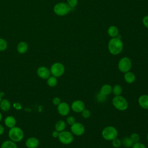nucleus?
Here are the masks:
<instances>
[{
    "label": "nucleus",
    "instance_id": "f257e3e1",
    "mask_svg": "<svg viewBox=\"0 0 148 148\" xmlns=\"http://www.w3.org/2000/svg\"><path fill=\"white\" fill-rule=\"evenodd\" d=\"M123 49V43L119 38H112L109 42L108 49L113 55L120 54Z\"/></svg>",
    "mask_w": 148,
    "mask_h": 148
},
{
    "label": "nucleus",
    "instance_id": "f03ea898",
    "mask_svg": "<svg viewBox=\"0 0 148 148\" xmlns=\"http://www.w3.org/2000/svg\"><path fill=\"white\" fill-rule=\"evenodd\" d=\"M24 136L23 130L17 126L9 128L8 131V137L10 140L17 143L21 142Z\"/></svg>",
    "mask_w": 148,
    "mask_h": 148
},
{
    "label": "nucleus",
    "instance_id": "7ed1b4c3",
    "mask_svg": "<svg viewBox=\"0 0 148 148\" xmlns=\"http://www.w3.org/2000/svg\"><path fill=\"white\" fill-rule=\"evenodd\" d=\"M72 8L68 3L60 2L56 4L53 8L54 12L58 16H64L66 15L71 10Z\"/></svg>",
    "mask_w": 148,
    "mask_h": 148
},
{
    "label": "nucleus",
    "instance_id": "20e7f679",
    "mask_svg": "<svg viewBox=\"0 0 148 148\" xmlns=\"http://www.w3.org/2000/svg\"><path fill=\"white\" fill-rule=\"evenodd\" d=\"M118 135V131L117 129L113 126H108L105 127L102 132V137L107 140H112L117 138Z\"/></svg>",
    "mask_w": 148,
    "mask_h": 148
},
{
    "label": "nucleus",
    "instance_id": "39448f33",
    "mask_svg": "<svg viewBox=\"0 0 148 148\" xmlns=\"http://www.w3.org/2000/svg\"><path fill=\"white\" fill-rule=\"evenodd\" d=\"M112 104L119 110H125L127 109L128 104L127 101L122 96H115L112 99Z\"/></svg>",
    "mask_w": 148,
    "mask_h": 148
},
{
    "label": "nucleus",
    "instance_id": "423d86ee",
    "mask_svg": "<svg viewBox=\"0 0 148 148\" xmlns=\"http://www.w3.org/2000/svg\"><path fill=\"white\" fill-rule=\"evenodd\" d=\"M50 71L52 76L59 77L64 74L65 72V67L61 62H55L51 65Z\"/></svg>",
    "mask_w": 148,
    "mask_h": 148
},
{
    "label": "nucleus",
    "instance_id": "0eeeda50",
    "mask_svg": "<svg viewBox=\"0 0 148 148\" xmlns=\"http://www.w3.org/2000/svg\"><path fill=\"white\" fill-rule=\"evenodd\" d=\"M131 66H132L131 61L129 58L127 57H124L121 58L118 63L119 69L123 73H126L127 72H129L131 68Z\"/></svg>",
    "mask_w": 148,
    "mask_h": 148
},
{
    "label": "nucleus",
    "instance_id": "6e6552de",
    "mask_svg": "<svg viewBox=\"0 0 148 148\" xmlns=\"http://www.w3.org/2000/svg\"><path fill=\"white\" fill-rule=\"evenodd\" d=\"M58 138L59 141L64 145H69L71 143L73 140V136L72 133L66 131L60 132Z\"/></svg>",
    "mask_w": 148,
    "mask_h": 148
},
{
    "label": "nucleus",
    "instance_id": "1a4fd4ad",
    "mask_svg": "<svg viewBox=\"0 0 148 148\" xmlns=\"http://www.w3.org/2000/svg\"><path fill=\"white\" fill-rule=\"evenodd\" d=\"M37 75L42 79H47L51 76L50 69L45 66H40L36 70Z\"/></svg>",
    "mask_w": 148,
    "mask_h": 148
},
{
    "label": "nucleus",
    "instance_id": "9d476101",
    "mask_svg": "<svg viewBox=\"0 0 148 148\" xmlns=\"http://www.w3.org/2000/svg\"><path fill=\"white\" fill-rule=\"evenodd\" d=\"M71 130L72 133L77 136L82 135L84 134L85 131L84 127L83 124L80 123H75L72 125H71Z\"/></svg>",
    "mask_w": 148,
    "mask_h": 148
},
{
    "label": "nucleus",
    "instance_id": "9b49d317",
    "mask_svg": "<svg viewBox=\"0 0 148 148\" xmlns=\"http://www.w3.org/2000/svg\"><path fill=\"white\" fill-rule=\"evenodd\" d=\"M57 111L58 113L63 116H66L69 114L70 111V108L69 105L65 102H61L57 106Z\"/></svg>",
    "mask_w": 148,
    "mask_h": 148
},
{
    "label": "nucleus",
    "instance_id": "f8f14e48",
    "mask_svg": "<svg viewBox=\"0 0 148 148\" xmlns=\"http://www.w3.org/2000/svg\"><path fill=\"white\" fill-rule=\"evenodd\" d=\"M25 145L27 148H37L39 145V140L36 137L31 136L27 139Z\"/></svg>",
    "mask_w": 148,
    "mask_h": 148
},
{
    "label": "nucleus",
    "instance_id": "ddd939ff",
    "mask_svg": "<svg viewBox=\"0 0 148 148\" xmlns=\"http://www.w3.org/2000/svg\"><path fill=\"white\" fill-rule=\"evenodd\" d=\"M71 108L73 111L79 113L82 112L85 109V105L83 102L80 100H76L72 102Z\"/></svg>",
    "mask_w": 148,
    "mask_h": 148
},
{
    "label": "nucleus",
    "instance_id": "4468645a",
    "mask_svg": "<svg viewBox=\"0 0 148 148\" xmlns=\"http://www.w3.org/2000/svg\"><path fill=\"white\" fill-rule=\"evenodd\" d=\"M4 124L6 127H8V128H11L16 126V120L14 116L9 115L5 118Z\"/></svg>",
    "mask_w": 148,
    "mask_h": 148
},
{
    "label": "nucleus",
    "instance_id": "2eb2a0df",
    "mask_svg": "<svg viewBox=\"0 0 148 148\" xmlns=\"http://www.w3.org/2000/svg\"><path fill=\"white\" fill-rule=\"evenodd\" d=\"M12 106V104L10 102L6 99L2 98L1 102H0V109L3 112H8L9 111Z\"/></svg>",
    "mask_w": 148,
    "mask_h": 148
},
{
    "label": "nucleus",
    "instance_id": "dca6fc26",
    "mask_svg": "<svg viewBox=\"0 0 148 148\" xmlns=\"http://www.w3.org/2000/svg\"><path fill=\"white\" fill-rule=\"evenodd\" d=\"M139 105L145 109H148V95H142L138 99Z\"/></svg>",
    "mask_w": 148,
    "mask_h": 148
},
{
    "label": "nucleus",
    "instance_id": "f3484780",
    "mask_svg": "<svg viewBox=\"0 0 148 148\" xmlns=\"http://www.w3.org/2000/svg\"><path fill=\"white\" fill-rule=\"evenodd\" d=\"M28 50V45L25 42L21 41L17 46V51L20 54H24Z\"/></svg>",
    "mask_w": 148,
    "mask_h": 148
},
{
    "label": "nucleus",
    "instance_id": "a211bd4d",
    "mask_svg": "<svg viewBox=\"0 0 148 148\" xmlns=\"http://www.w3.org/2000/svg\"><path fill=\"white\" fill-rule=\"evenodd\" d=\"M1 148H18L16 142L9 139L3 141L1 145Z\"/></svg>",
    "mask_w": 148,
    "mask_h": 148
},
{
    "label": "nucleus",
    "instance_id": "6ab92c4d",
    "mask_svg": "<svg viewBox=\"0 0 148 148\" xmlns=\"http://www.w3.org/2000/svg\"><path fill=\"white\" fill-rule=\"evenodd\" d=\"M136 79L135 75L131 72H127L124 74V79L128 83H132Z\"/></svg>",
    "mask_w": 148,
    "mask_h": 148
},
{
    "label": "nucleus",
    "instance_id": "aec40b11",
    "mask_svg": "<svg viewBox=\"0 0 148 148\" xmlns=\"http://www.w3.org/2000/svg\"><path fill=\"white\" fill-rule=\"evenodd\" d=\"M112 91V86L110 84H104L103 86H102L99 92L105 95H108L110 94Z\"/></svg>",
    "mask_w": 148,
    "mask_h": 148
},
{
    "label": "nucleus",
    "instance_id": "412c9836",
    "mask_svg": "<svg viewBox=\"0 0 148 148\" xmlns=\"http://www.w3.org/2000/svg\"><path fill=\"white\" fill-rule=\"evenodd\" d=\"M108 35L112 38H115L119 35V29L117 27L112 25L108 29Z\"/></svg>",
    "mask_w": 148,
    "mask_h": 148
},
{
    "label": "nucleus",
    "instance_id": "4be33fe9",
    "mask_svg": "<svg viewBox=\"0 0 148 148\" xmlns=\"http://www.w3.org/2000/svg\"><path fill=\"white\" fill-rule=\"evenodd\" d=\"M65 128H66V123L63 120H59L57 121V123L55 124V130L58 131L59 132L62 131H64Z\"/></svg>",
    "mask_w": 148,
    "mask_h": 148
},
{
    "label": "nucleus",
    "instance_id": "5701e85b",
    "mask_svg": "<svg viewBox=\"0 0 148 148\" xmlns=\"http://www.w3.org/2000/svg\"><path fill=\"white\" fill-rule=\"evenodd\" d=\"M47 84L49 87H54L57 84V79L54 76H50L47 79Z\"/></svg>",
    "mask_w": 148,
    "mask_h": 148
},
{
    "label": "nucleus",
    "instance_id": "b1692460",
    "mask_svg": "<svg viewBox=\"0 0 148 148\" xmlns=\"http://www.w3.org/2000/svg\"><path fill=\"white\" fill-rule=\"evenodd\" d=\"M121 144L125 147H131L132 146L134 143L129 137H125L121 141Z\"/></svg>",
    "mask_w": 148,
    "mask_h": 148
},
{
    "label": "nucleus",
    "instance_id": "393cba45",
    "mask_svg": "<svg viewBox=\"0 0 148 148\" xmlns=\"http://www.w3.org/2000/svg\"><path fill=\"white\" fill-rule=\"evenodd\" d=\"M122 91H123L122 87H121V86L119 84L114 85L112 88V92L115 96H118L121 95V94L122 93Z\"/></svg>",
    "mask_w": 148,
    "mask_h": 148
},
{
    "label": "nucleus",
    "instance_id": "a878e982",
    "mask_svg": "<svg viewBox=\"0 0 148 148\" xmlns=\"http://www.w3.org/2000/svg\"><path fill=\"white\" fill-rule=\"evenodd\" d=\"M8 47V43L3 38H0V51H3L6 50Z\"/></svg>",
    "mask_w": 148,
    "mask_h": 148
},
{
    "label": "nucleus",
    "instance_id": "bb28decb",
    "mask_svg": "<svg viewBox=\"0 0 148 148\" xmlns=\"http://www.w3.org/2000/svg\"><path fill=\"white\" fill-rule=\"evenodd\" d=\"M97 99L99 102H103L106 99V95L99 92L97 95Z\"/></svg>",
    "mask_w": 148,
    "mask_h": 148
},
{
    "label": "nucleus",
    "instance_id": "cd10ccee",
    "mask_svg": "<svg viewBox=\"0 0 148 148\" xmlns=\"http://www.w3.org/2000/svg\"><path fill=\"white\" fill-rule=\"evenodd\" d=\"M131 139V140L132 141V142L134 143H136V142H138L139 139H140V138H139V136L138 134H137L136 133H133L131 135L130 137Z\"/></svg>",
    "mask_w": 148,
    "mask_h": 148
},
{
    "label": "nucleus",
    "instance_id": "c85d7f7f",
    "mask_svg": "<svg viewBox=\"0 0 148 148\" xmlns=\"http://www.w3.org/2000/svg\"><path fill=\"white\" fill-rule=\"evenodd\" d=\"M112 145L114 147L118 148L121 145V141L116 138L112 140Z\"/></svg>",
    "mask_w": 148,
    "mask_h": 148
},
{
    "label": "nucleus",
    "instance_id": "c756f323",
    "mask_svg": "<svg viewBox=\"0 0 148 148\" xmlns=\"http://www.w3.org/2000/svg\"><path fill=\"white\" fill-rule=\"evenodd\" d=\"M91 114V112L88 109H84L82 112V116L85 118V119H87L90 116Z\"/></svg>",
    "mask_w": 148,
    "mask_h": 148
},
{
    "label": "nucleus",
    "instance_id": "7c9ffc66",
    "mask_svg": "<svg viewBox=\"0 0 148 148\" xmlns=\"http://www.w3.org/2000/svg\"><path fill=\"white\" fill-rule=\"evenodd\" d=\"M68 4L72 8H75L77 4V0H67Z\"/></svg>",
    "mask_w": 148,
    "mask_h": 148
},
{
    "label": "nucleus",
    "instance_id": "2f4dec72",
    "mask_svg": "<svg viewBox=\"0 0 148 148\" xmlns=\"http://www.w3.org/2000/svg\"><path fill=\"white\" fill-rule=\"evenodd\" d=\"M66 122L69 125H72L75 123V119L73 116H69L66 118Z\"/></svg>",
    "mask_w": 148,
    "mask_h": 148
},
{
    "label": "nucleus",
    "instance_id": "473e14b6",
    "mask_svg": "<svg viewBox=\"0 0 148 148\" xmlns=\"http://www.w3.org/2000/svg\"><path fill=\"white\" fill-rule=\"evenodd\" d=\"M132 148H146V146L140 142H136L133 144Z\"/></svg>",
    "mask_w": 148,
    "mask_h": 148
},
{
    "label": "nucleus",
    "instance_id": "72a5a7b5",
    "mask_svg": "<svg viewBox=\"0 0 148 148\" xmlns=\"http://www.w3.org/2000/svg\"><path fill=\"white\" fill-rule=\"evenodd\" d=\"M13 107L17 110H20L22 109V105L19 102H14L13 103Z\"/></svg>",
    "mask_w": 148,
    "mask_h": 148
},
{
    "label": "nucleus",
    "instance_id": "f704fd0d",
    "mask_svg": "<svg viewBox=\"0 0 148 148\" xmlns=\"http://www.w3.org/2000/svg\"><path fill=\"white\" fill-rule=\"evenodd\" d=\"M52 102L54 105L58 106L61 102V99L59 97H54L53 100H52Z\"/></svg>",
    "mask_w": 148,
    "mask_h": 148
},
{
    "label": "nucleus",
    "instance_id": "c9c22d12",
    "mask_svg": "<svg viewBox=\"0 0 148 148\" xmlns=\"http://www.w3.org/2000/svg\"><path fill=\"white\" fill-rule=\"evenodd\" d=\"M142 22L145 27L148 28V15L145 16L142 20Z\"/></svg>",
    "mask_w": 148,
    "mask_h": 148
},
{
    "label": "nucleus",
    "instance_id": "e433bc0d",
    "mask_svg": "<svg viewBox=\"0 0 148 148\" xmlns=\"http://www.w3.org/2000/svg\"><path fill=\"white\" fill-rule=\"evenodd\" d=\"M58 135H59V132L55 130L53 132H52V136L54 138H57L58 137Z\"/></svg>",
    "mask_w": 148,
    "mask_h": 148
},
{
    "label": "nucleus",
    "instance_id": "4c0bfd02",
    "mask_svg": "<svg viewBox=\"0 0 148 148\" xmlns=\"http://www.w3.org/2000/svg\"><path fill=\"white\" fill-rule=\"evenodd\" d=\"M4 132H5V128L2 124H0V136L3 135Z\"/></svg>",
    "mask_w": 148,
    "mask_h": 148
},
{
    "label": "nucleus",
    "instance_id": "58836bf2",
    "mask_svg": "<svg viewBox=\"0 0 148 148\" xmlns=\"http://www.w3.org/2000/svg\"><path fill=\"white\" fill-rule=\"evenodd\" d=\"M4 95H5V92L3 91H0V96L1 97V98H3Z\"/></svg>",
    "mask_w": 148,
    "mask_h": 148
},
{
    "label": "nucleus",
    "instance_id": "ea45409f",
    "mask_svg": "<svg viewBox=\"0 0 148 148\" xmlns=\"http://www.w3.org/2000/svg\"><path fill=\"white\" fill-rule=\"evenodd\" d=\"M2 119V113L0 112V122L1 121Z\"/></svg>",
    "mask_w": 148,
    "mask_h": 148
},
{
    "label": "nucleus",
    "instance_id": "a19ab883",
    "mask_svg": "<svg viewBox=\"0 0 148 148\" xmlns=\"http://www.w3.org/2000/svg\"><path fill=\"white\" fill-rule=\"evenodd\" d=\"M2 98H1V97L0 96V102H1V100H2Z\"/></svg>",
    "mask_w": 148,
    "mask_h": 148
},
{
    "label": "nucleus",
    "instance_id": "79ce46f5",
    "mask_svg": "<svg viewBox=\"0 0 148 148\" xmlns=\"http://www.w3.org/2000/svg\"><path fill=\"white\" fill-rule=\"evenodd\" d=\"M147 140H148V134H147Z\"/></svg>",
    "mask_w": 148,
    "mask_h": 148
}]
</instances>
